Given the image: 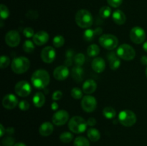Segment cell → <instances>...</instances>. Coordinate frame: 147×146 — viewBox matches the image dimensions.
Listing matches in <instances>:
<instances>
[{
	"label": "cell",
	"mask_w": 147,
	"mask_h": 146,
	"mask_svg": "<svg viewBox=\"0 0 147 146\" xmlns=\"http://www.w3.org/2000/svg\"><path fill=\"white\" fill-rule=\"evenodd\" d=\"M50 74L45 70H37L32 74L31 82L37 89H44L50 83Z\"/></svg>",
	"instance_id": "6da1fadb"
},
{
	"label": "cell",
	"mask_w": 147,
	"mask_h": 146,
	"mask_svg": "<svg viewBox=\"0 0 147 146\" xmlns=\"http://www.w3.org/2000/svg\"><path fill=\"white\" fill-rule=\"evenodd\" d=\"M76 22L78 27L83 29H88L93 24L91 13L86 9H80L76 15Z\"/></svg>",
	"instance_id": "7a4b0ae2"
},
{
	"label": "cell",
	"mask_w": 147,
	"mask_h": 146,
	"mask_svg": "<svg viewBox=\"0 0 147 146\" xmlns=\"http://www.w3.org/2000/svg\"><path fill=\"white\" fill-rule=\"evenodd\" d=\"M30 62L25 57H18L14 58L11 62V70L16 74H23L29 70Z\"/></svg>",
	"instance_id": "3957f363"
},
{
	"label": "cell",
	"mask_w": 147,
	"mask_h": 146,
	"mask_svg": "<svg viewBox=\"0 0 147 146\" xmlns=\"http://www.w3.org/2000/svg\"><path fill=\"white\" fill-rule=\"evenodd\" d=\"M87 122L82 117L75 116L73 117L68 123V128L73 133L79 134L86 131L87 128Z\"/></svg>",
	"instance_id": "277c9868"
},
{
	"label": "cell",
	"mask_w": 147,
	"mask_h": 146,
	"mask_svg": "<svg viewBox=\"0 0 147 146\" xmlns=\"http://www.w3.org/2000/svg\"><path fill=\"white\" fill-rule=\"evenodd\" d=\"M116 54L122 60L131 61L134 59L136 56V52L134 49L129 44H122L118 48Z\"/></svg>",
	"instance_id": "5b68a950"
},
{
	"label": "cell",
	"mask_w": 147,
	"mask_h": 146,
	"mask_svg": "<svg viewBox=\"0 0 147 146\" xmlns=\"http://www.w3.org/2000/svg\"><path fill=\"white\" fill-rule=\"evenodd\" d=\"M119 120L122 125L125 127H131L136 123V116L131 110H122L119 115Z\"/></svg>",
	"instance_id": "8992f818"
},
{
	"label": "cell",
	"mask_w": 147,
	"mask_h": 146,
	"mask_svg": "<svg viewBox=\"0 0 147 146\" xmlns=\"http://www.w3.org/2000/svg\"><path fill=\"white\" fill-rule=\"evenodd\" d=\"M100 45L108 50H112L119 44V40L115 35L111 34H104L99 38Z\"/></svg>",
	"instance_id": "52a82bcc"
},
{
	"label": "cell",
	"mask_w": 147,
	"mask_h": 146,
	"mask_svg": "<svg viewBox=\"0 0 147 146\" xmlns=\"http://www.w3.org/2000/svg\"><path fill=\"white\" fill-rule=\"evenodd\" d=\"M130 39L135 44H142L146 40L145 31L140 27H134L130 31Z\"/></svg>",
	"instance_id": "ba28073f"
},
{
	"label": "cell",
	"mask_w": 147,
	"mask_h": 146,
	"mask_svg": "<svg viewBox=\"0 0 147 146\" xmlns=\"http://www.w3.org/2000/svg\"><path fill=\"white\" fill-rule=\"evenodd\" d=\"M97 106L96 98L91 95H86L83 97L81 101V107L85 112L91 113L94 111Z\"/></svg>",
	"instance_id": "9c48e42d"
},
{
	"label": "cell",
	"mask_w": 147,
	"mask_h": 146,
	"mask_svg": "<svg viewBox=\"0 0 147 146\" xmlns=\"http://www.w3.org/2000/svg\"><path fill=\"white\" fill-rule=\"evenodd\" d=\"M14 90L17 95L20 97H27L31 93L32 88L30 84L27 81H20L16 84Z\"/></svg>",
	"instance_id": "30bf717a"
},
{
	"label": "cell",
	"mask_w": 147,
	"mask_h": 146,
	"mask_svg": "<svg viewBox=\"0 0 147 146\" xmlns=\"http://www.w3.org/2000/svg\"><path fill=\"white\" fill-rule=\"evenodd\" d=\"M69 120V114L67 111L64 110H59L56 112L53 116V124L57 126H62L65 124Z\"/></svg>",
	"instance_id": "8fae6325"
},
{
	"label": "cell",
	"mask_w": 147,
	"mask_h": 146,
	"mask_svg": "<svg viewBox=\"0 0 147 146\" xmlns=\"http://www.w3.org/2000/svg\"><path fill=\"white\" fill-rule=\"evenodd\" d=\"M5 42L10 47H17L20 42V34L15 30L8 31L5 35Z\"/></svg>",
	"instance_id": "7c38bea8"
},
{
	"label": "cell",
	"mask_w": 147,
	"mask_h": 146,
	"mask_svg": "<svg viewBox=\"0 0 147 146\" xmlns=\"http://www.w3.org/2000/svg\"><path fill=\"white\" fill-rule=\"evenodd\" d=\"M56 57V52L53 47L50 46L45 47L41 52V58L45 63H52Z\"/></svg>",
	"instance_id": "4fadbf2b"
},
{
	"label": "cell",
	"mask_w": 147,
	"mask_h": 146,
	"mask_svg": "<svg viewBox=\"0 0 147 146\" xmlns=\"http://www.w3.org/2000/svg\"><path fill=\"white\" fill-rule=\"evenodd\" d=\"M18 104V99L14 94H8L4 97L2 100V105L4 108L11 110L16 107Z\"/></svg>",
	"instance_id": "5bb4252c"
},
{
	"label": "cell",
	"mask_w": 147,
	"mask_h": 146,
	"mask_svg": "<svg viewBox=\"0 0 147 146\" xmlns=\"http://www.w3.org/2000/svg\"><path fill=\"white\" fill-rule=\"evenodd\" d=\"M69 75V70L67 66L60 65L55 69L53 72V76L55 79L59 81H63L67 79Z\"/></svg>",
	"instance_id": "9a60e30c"
},
{
	"label": "cell",
	"mask_w": 147,
	"mask_h": 146,
	"mask_svg": "<svg viewBox=\"0 0 147 146\" xmlns=\"http://www.w3.org/2000/svg\"><path fill=\"white\" fill-rule=\"evenodd\" d=\"M49 34L45 31H40L35 33L33 37V42L37 46L44 45L48 42Z\"/></svg>",
	"instance_id": "2e32d148"
},
{
	"label": "cell",
	"mask_w": 147,
	"mask_h": 146,
	"mask_svg": "<svg viewBox=\"0 0 147 146\" xmlns=\"http://www.w3.org/2000/svg\"><path fill=\"white\" fill-rule=\"evenodd\" d=\"M92 69L96 73L103 72L106 68V62L101 57H96L92 62Z\"/></svg>",
	"instance_id": "e0dca14e"
},
{
	"label": "cell",
	"mask_w": 147,
	"mask_h": 146,
	"mask_svg": "<svg viewBox=\"0 0 147 146\" xmlns=\"http://www.w3.org/2000/svg\"><path fill=\"white\" fill-rule=\"evenodd\" d=\"M120 57L117 55L115 52L109 53L108 55V60L109 61V65L110 68L113 70H116L119 68L121 65V60H119Z\"/></svg>",
	"instance_id": "ac0fdd59"
},
{
	"label": "cell",
	"mask_w": 147,
	"mask_h": 146,
	"mask_svg": "<svg viewBox=\"0 0 147 146\" xmlns=\"http://www.w3.org/2000/svg\"><path fill=\"white\" fill-rule=\"evenodd\" d=\"M54 127L53 125L50 122H45L43 123L39 127V133L42 136L47 137V136L50 135L53 133Z\"/></svg>",
	"instance_id": "d6986e66"
},
{
	"label": "cell",
	"mask_w": 147,
	"mask_h": 146,
	"mask_svg": "<svg viewBox=\"0 0 147 146\" xmlns=\"http://www.w3.org/2000/svg\"><path fill=\"white\" fill-rule=\"evenodd\" d=\"M97 88V84L96 81L92 79L87 80L83 84V91L86 94H92L96 91Z\"/></svg>",
	"instance_id": "ffe728a7"
},
{
	"label": "cell",
	"mask_w": 147,
	"mask_h": 146,
	"mask_svg": "<svg viewBox=\"0 0 147 146\" xmlns=\"http://www.w3.org/2000/svg\"><path fill=\"white\" fill-rule=\"evenodd\" d=\"M112 18H113V21L118 25H122L126 21V17L125 14L119 9L113 11L112 14Z\"/></svg>",
	"instance_id": "44dd1931"
},
{
	"label": "cell",
	"mask_w": 147,
	"mask_h": 146,
	"mask_svg": "<svg viewBox=\"0 0 147 146\" xmlns=\"http://www.w3.org/2000/svg\"><path fill=\"white\" fill-rule=\"evenodd\" d=\"M72 77L73 80L77 82H80L83 81V76H84V70L81 67L76 66L72 69L71 72Z\"/></svg>",
	"instance_id": "7402d4cb"
},
{
	"label": "cell",
	"mask_w": 147,
	"mask_h": 146,
	"mask_svg": "<svg viewBox=\"0 0 147 146\" xmlns=\"http://www.w3.org/2000/svg\"><path fill=\"white\" fill-rule=\"evenodd\" d=\"M32 102L36 107H42L45 102V97L41 92H37L32 98Z\"/></svg>",
	"instance_id": "603a6c76"
},
{
	"label": "cell",
	"mask_w": 147,
	"mask_h": 146,
	"mask_svg": "<svg viewBox=\"0 0 147 146\" xmlns=\"http://www.w3.org/2000/svg\"><path fill=\"white\" fill-rule=\"evenodd\" d=\"M87 135L88 138L92 142H97L100 138V133L97 129L90 128L87 132Z\"/></svg>",
	"instance_id": "cb8c5ba5"
},
{
	"label": "cell",
	"mask_w": 147,
	"mask_h": 146,
	"mask_svg": "<svg viewBox=\"0 0 147 146\" xmlns=\"http://www.w3.org/2000/svg\"><path fill=\"white\" fill-rule=\"evenodd\" d=\"M100 53V48L96 44L89 46L87 49V54L89 57H96Z\"/></svg>",
	"instance_id": "d4e9b609"
},
{
	"label": "cell",
	"mask_w": 147,
	"mask_h": 146,
	"mask_svg": "<svg viewBox=\"0 0 147 146\" xmlns=\"http://www.w3.org/2000/svg\"><path fill=\"white\" fill-rule=\"evenodd\" d=\"M74 146H90V143L86 137L83 136H79L75 139Z\"/></svg>",
	"instance_id": "484cf974"
},
{
	"label": "cell",
	"mask_w": 147,
	"mask_h": 146,
	"mask_svg": "<svg viewBox=\"0 0 147 146\" xmlns=\"http://www.w3.org/2000/svg\"><path fill=\"white\" fill-rule=\"evenodd\" d=\"M103 115L107 119H113L116 116V110L112 107H106L103 110Z\"/></svg>",
	"instance_id": "4316f807"
},
{
	"label": "cell",
	"mask_w": 147,
	"mask_h": 146,
	"mask_svg": "<svg viewBox=\"0 0 147 146\" xmlns=\"http://www.w3.org/2000/svg\"><path fill=\"white\" fill-rule=\"evenodd\" d=\"M73 60H74V62L76 64V66L81 67L86 61V57L83 53H78L74 56Z\"/></svg>",
	"instance_id": "83f0119b"
},
{
	"label": "cell",
	"mask_w": 147,
	"mask_h": 146,
	"mask_svg": "<svg viewBox=\"0 0 147 146\" xmlns=\"http://www.w3.org/2000/svg\"><path fill=\"white\" fill-rule=\"evenodd\" d=\"M73 135L69 132H64L60 135V140L63 143H68L73 140Z\"/></svg>",
	"instance_id": "f1b7e54d"
},
{
	"label": "cell",
	"mask_w": 147,
	"mask_h": 146,
	"mask_svg": "<svg viewBox=\"0 0 147 146\" xmlns=\"http://www.w3.org/2000/svg\"><path fill=\"white\" fill-rule=\"evenodd\" d=\"M65 43V39L63 36L61 35H57L53 38V44L54 45V47H61L64 45Z\"/></svg>",
	"instance_id": "f546056e"
},
{
	"label": "cell",
	"mask_w": 147,
	"mask_h": 146,
	"mask_svg": "<svg viewBox=\"0 0 147 146\" xmlns=\"http://www.w3.org/2000/svg\"><path fill=\"white\" fill-rule=\"evenodd\" d=\"M34 43L30 40H26L23 44V50L27 53H32L34 50Z\"/></svg>",
	"instance_id": "4dcf8cb0"
},
{
	"label": "cell",
	"mask_w": 147,
	"mask_h": 146,
	"mask_svg": "<svg viewBox=\"0 0 147 146\" xmlns=\"http://www.w3.org/2000/svg\"><path fill=\"white\" fill-rule=\"evenodd\" d=\"M95 35H96V30L91 29H87L86 31H84V34H83V37L86 41H91L93 40Z\"/></svg>",
	"instance_id": "1f68e13d"
},
{
	"label": "cell",
	"mask_w": 147,
	"mask_h": 146,
	"mask_svg": "<svg viewBox=\"0 0 147 146\" xmlns=\"http://www.w3.org/2000/svg\"><path fill=\"white\" fill-rule=\"evenodd\" d=\"M111 9L107 6H104V7H101L99 11V14L102 18H108L111 16Z\"/></svg>",
	"instance_id": "d6a6232c"
},
{
	"label": "cell",
	"mask_w": 147,
	"mask_h": 146,
	"mask_svg": "<svg viewBox=\"0 0 147 146\" xmlns=\"http://www.w3.org/2000/svg\"><path fill=\"white\" fill-rule=\"evenodd\" d=\"M66 59L65 61V65L67 67H70L72 65V62H73V56H74V52L73 50H68L66 52Z\"/></svg>",
	"instance_id": "836d02e7"
},
{
	"label": "cell",
	"mask_w": 147,
	"mask_h": 146,
	"mask_svg": "<svg viewBox=\"0 0 147 146\" xmlns=\"http://www.w3.org/2000/svg\"><path fill=\"white\" fill-rule=\"evenodd\" d=\"M70 94H71L72 97L76 100H79L83 97V92H82V90H80L78 87H73Z\"/></svg>",
	"instance_id": "e575fe53"
},
{
	"label": "cell",
	"mask_w": 147,
	"mask_h": 146,
	"mask_svg": "<svg viewBox=\"0 0 147 146\" xmlns=\"http://www.w3.org/2000/svg\"><path fill=\"white\" fill-rule=\"evenodd\" d=\"M0 14H1V18L2 19L8 18L9 16V11L8 8H7V6L3 4L0 6Z\"/></svg>",
	"instance_id": "d590c367"
},
{
	"label": "cell",
	"mask_w": 147,
	"mask_h": 146,
	"mask_svg": "<svg viewBox=\"0 0 147 146\" xmlns=\"http://www.w3.org/2000/svg\"><path fill=\"white\" fill-rule=\"evenodd\" d=\"M10 64V59L6 55H2L0 59V67L1 69L7 68Z\"/></svg>",
	"instance_id": "8d00e7d4"
},
{
	"label": "cell",
	"mask_w": 147,
	"mask_h": 146,
	"mask_svg": "<svg viewBox=\"0 0 147 146\" xmlns=\"http://www.w3.org/2000/svg\"><path fill=\"white\" fill-rule=\"evenodd\" d=\"M3 146H14V139L11 137H7L3 139L2 142Z\"/></svg>",
	"instance_id": "74e56055"
},
{
	"label": "cell",
	"mask_w": 147,
	"mask_h": 146,
	"mask_svg": "<svg viewBox=\"0 0 147 146\" xmlns=\"http://www.w3.org/2000/svg\"><path fill=\"white\" fill-rule=\"evenodd\" d=\"M23 34L24 35V37H26L27 38H30V37H33L34 35V30L31 28V27H26L23 30Z\"/></svg>",
	"instance_id": "f35d334b"
},
{
	"label": "cell",
	"mask_w": 147,
	"mask_h": 146,
	"mask_svg": "<svg viewBox=\"0 0 147 146\" xmlns=\"http://www.w3.org/2000/svg\"><path fill=\"white\" fill-rule=\"evenodd\" d=\"M30 107V103L26 100H22L20 103H19V107L21 110L23 111H26V110H29Z\"/></svg>",
	"instance_id": "ab89813d"
},
{
	"label": "cell",
	"mask_w": 147,
	"mask_h": 146,
	"mask_svg": "<svg viewBox=\"0 0 147 146\" xmlns=\"http://www.w3.org/2000/svg\"><path fill=\"white\" fill-rule=\"evenodd\" d=\"M108 4L112 7H119L123 2V0H107Z\"/></svg>",
	"instance_id": "60d3db41"
},
{
	"label": "cell",
	"mask_w": 147,
	"mask_h": 146,
	"mask_svg": "<svg viewBox=\"0 0 147 146\" xmlns=\"http://www.w3.org/2000/svg\"><path fill=\"white\" fill-rule=\"evenodd\" d=\"M27 17L28 18L31 19H35L38 17V13L37 11H34V10H30L27 12Z\"/></svg>",
	"instance_id": "b9f144b4"
},
{
	"label": "cell",
	"mask_w": 147,
	"mask_h": 146,
	"mask_svg": "<svg viewBox=\"0 0 147 146\" xmlns=\"http://www.w3.org/2000/svg\"><path fill=\"white\" fill-rule=\"evenodd\" d=\"M63 92H62L61 91H60V90H57V91H55L53 94V97H52V98H53V100L56 101V100H60V99L63 97Z\"/></svg>",
	"instance_id": "7bdbcfd3"
},
{
	"label": "cell",
	"mask_w": 147,
	"mask_h": 146,
	"mask_svg": "<svg viewBox=\"0 0 147 146\" xmlns=\"http://www.w3.org/2000/svg\"><path fill=\"white\" fill-rule=\"evenodd\" d=\"M88 125L89 126H94L96 124V120L94 117H90L87 121Z\"/></svg>",
	"instance_id": "ee69618b"
},
{
	"label": "cell",
	"mask_w": 147,
	"mask_h": 146,
	"mask_svg": "<svg viewBox=\"0 0 147 146\" xmlns=\"http://www.w3.org/2000/svg\"><path fill=\"white\" fill-rule=\"evenodd\" d=\"M141 62L144 65H147V56L144 55L141 58Z\"/></svg>",
	"instance_id": "f6af8a7d"
},
{
	"label": "cell",
	"mask_w": 147,
	"mask_h": 146,
	"mask_svg": "<svg viewBox=\"0 0 147 146\" xmlns=\"http://www.w3.org/2000/svg\"><path fill=\"white\" fill-rule=\"evenodd\" d=\"M51 108H52V110H57V108H58V104H57L56 102H53L51 104Z\"/></svg>",
	"instance_id": "bcb514c9"
},
{
	"label": "cell",
	"mask_w": 147,
	"mask_h": 146,
	"mask_svg": "<svg viewBox=\"0 0 147 146\" xmlns=\"http://www.w3.org/2000/svg\"><path fill=\"white\" fill-rule=\"evenodd\" d=\"M5 132H6V130L4 129V127H3L2 124H1L0 125V135H1V137H2V136L4 135Z\"/></svg>",
	"instance_id": "7dc6e473"
},
{
	"label": "cell",
	"mask_w": 147,
	"mask_h": 146,
	"mask_svg": "<svg viewBox=\"0 0 147 146\" xmlns=\"http://www.w3.org/2000/svg\"><path fill=\"white\" fill-rule=\"evenodd\" d=\"M14 146H27V145L23 143H17L14 145Z\"/></svg>",
	"instance_id": "c3c4849f"
},
{
	"label": "cell",
	"mask_w": 147,
	"mask_h": 146,
	"mask_svg": "<svg viewBox=\"0 0 147 146\" xmlns=\"http://www.w3.org/2000/svg\"><path fill=\"white\" fill-rule=\"evenodd\" d=\"M143 49L146 52H147V42H144V44H143Z\"/></svg>",
	"instance_id": "681fc988"
},
{
	"label": "cell",
	"mask_w": 147,
	"mask_h": 146,
	"mask_svg": "<svg viewBox=\"0 0 147 146\" xmlns=\"http://www.w3.org/2000/svg\"><path fill=\"white\" fill-rule=\"evenodd\" d=\"M146 77H147V67H146Z\"/></svg>",
	"instance_id": "f907efd6"
}]
</instances>
